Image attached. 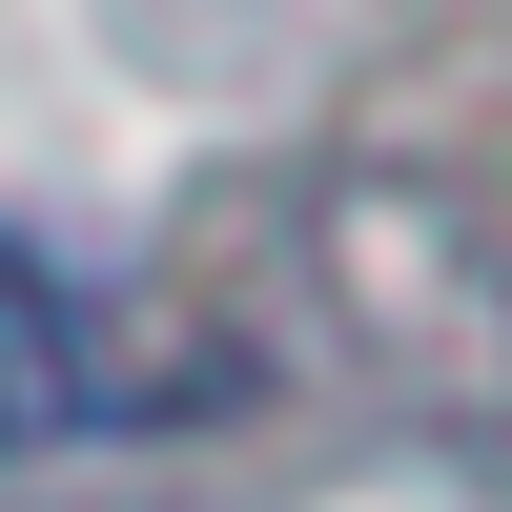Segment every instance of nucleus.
I'll list each match as a JSON object with an SVG mask.
<instances>
[{"mask_svg":"<svg viewBox=\"0 0 512 512\" xmlns=\"http://www.w3.org/2000/svg\"><path fill=\"white\" fill-rule=\"evenodd\" d=\"M287 267L328 308V369L410 431H512V226L472 185H410V164H328L287 205Z\"/></svg>","mask_w":512,"mask_h":512,"instance_id":"obj_1","label":"nucleus"},{"mask_svg":"<svg viewBox=\"0 0 512 512\" xmlns=\"http://www.w3.org/2000/svg\"><path fill=\"white\" fill-rule=\"evenodd\" d=\"M82 410H103V390H82V308H62L41 267H0V451L82 431Z\"/></svg>","mask_w":512,"mask_h":512,"instance_id":"obj_2","label":"nucleus"}]
</instances>
